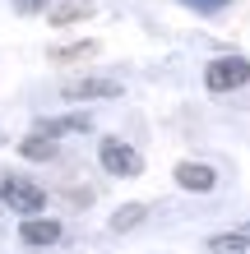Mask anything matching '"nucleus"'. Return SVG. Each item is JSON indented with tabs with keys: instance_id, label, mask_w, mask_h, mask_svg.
<instances>
[{
	"instance_id": "9b49d317",
	"label": "nucleus",
	"mask_w": 250,
	"mask_h": 254,
	"mask_svg": "<svg viewBox=\"0 0 250 254\" xmlns=\"http://www.w3.org/2000/svg\"><path fill=\"white\" fill-rule=\"evenodd\" d=\"M93 14V5H83V0H75V5H61V9H51V23H79Z\"/></svg>"
},
{
	"instance_id": "0eeeda50",
	"label": "nucleus",
	"mask_w": 250,
	"mask_h": 254,
	"mask_svg": "<svg viewBox=\"0 0 250 254\" xmlns=\"http://www.w3.org/2000/svg\"><path fill=\"white\" fill-rule=\"evenodd\" d=\"M19 153H23L28 162H51V157H56V139L37 129V134H28V139L19 143Z\"/></svg>"
},
{
	"instance_id": "4468645a",
	"label": "nucleus",
	"mask_w": 250,
	"mask_h": 254,
	"mask_svg": "<svg viewBox=\"0 0 250 254\" xmlns=\"http://www.w3.org/2000/svg\"><path fill=\"white\" fill-rule=\"evenodd\" d=\"M42 5H47V0H14V9H19V14H37Z\"/></svg>"
},
{
	"instance_id": "9d476101",
	"label": "nucleus",
	"mask_w": 250,
	"mask_h": 254,
	"mask_svg": "<svg viewBox=\"0 0 250 254\" xmlns=\"http://www.w3.org/2000/svg\"><path fill=\"white\" fill-rule=\"evenodd\" d=\"M88 56H97V42H79V47H56L51 51V61H88Z\"/></svg>"
},
{
	"instance_id": "f257e3e1",
	"label": "nucleus",
	"mask_w": 250,
	"mask_h": 254,
	"mask_svg": "<svg viewBox=\"0 0 250 254\" xmlns=\"http://www.w3.org/2000/svg\"><path fill=\"white\" fill-rule=\"evenodd\" d=\"M204 83H209V93H232V88L250 83V61H241V56H218L204 69Z\"/></svg>"
},
{
	"instance_id": "6e6552de",
	"label": "nucleus",
	"mask_w": 250,
	"mask_h": 254,
	"mask_svg": "<svg viewBox=\"0 0 250 254\" xmlns=\"http://www.w3.org/2000/svg\"><path fill=\"white\" fill-rule=\"evenodd\" d=\"M213 254H250V236L246 231H227V236H213L209 241Z\"/></svg>"
},
{
	"instance_id": "423d86ee",
	"label": "nucleus",
	"mask_w": 250,
	"mask_h": 254,
	"mask_svg": "<svg viewBox=\"0 0 250 254\" xmlns=\"http://www.w3.org/2000/svg\"><path fill=\"white\" fill-rule=\"evenodd\" d=\"M116 93H121V83H116V79H75V83H65V97H75V102L116 97Z\"/></svg>"
},
{
	"instance_id": "7ed1b4c3",
	"label": "nucleus",
	"mask_w": 250,
	"mask_h": 254,
	"mask_svg": "<svg viewBox=\"0 0 250 254\" xmlns=\"http://www.w3.org/2000/svg\"><path fill=\"white\" fill-rule=\"evenodd\" d=\"M0 199H5L14 213H23V217H33L42 203H47V194H42L33 181H19V176H9L5 185H0Z\"/></svg>"
},
{
	"instance_id": "ddd939ff",
	"label": "nucleus",
	"mask_w": 250,
	"mask_h": 254,
	"mask_svg": "<svg viewBox=\"0 0 250 254\" xmlns=\"http://www.w3.org/2000/svg\"><path fill=\"white\" fill-rule=\"evenodd\" d=\"M181 5H190V9H199V14H213V9H223L227 0H181Z\"/></svg>"
},
{
	"instance_id": "f8f14e48",
	"label": "nucleus",
	"mask_w": 250,
	"mask_h": 254,
	"mask_svg": "<svg viewBox=\"0 0 250 254\" xmlns=\"http://www.w3.org/2000/svg\"><path fill=\"white\" fill-rule=\"evenodd\" d=\"M79 129H88L83 116H65V121H47V125H42V134H51V139H56V134H79Z\"/></svg>"
},
{
	"instance_id": "20e7f679",
	"label": "nucleus",
	"mask_w": 250,
	"mask_h": 254,
	"mask_svg": "<svg viewBox=\"0 0 250 254\" xmlns=\"http://www.w3.org/2000/svg\"><path fill=\"white\" fill-rule=\"evenodd\" d=\"M176 185L195 190V194H209L218 185V176H213V167H204V162H181V167H176Z\"/></svg>"
},
{
	"instance_id": "39448f33",
	"label": "nucleus",
	"mask_w": 250,
	"mask_h": 254,
	"mask_svg": "<svg viewBox=\"0 0 250 254\" xmlns=\"http://www.w3.org/2000/svg\"><path fill=\"white\" fill-rule=\"evenodd\" d=\"M19 241H23V245H56V241H61V222L33 213V217L19 227Z\"/></svg>"
},
{
	"instance_id": "1a4fd4ad",
	"label": "nucleus",
	"mask_w": 250,
	"mask_h": 254,
	"mask_svg": "<svg viewBox=\"0 0 250 254\" xmlns=\"http://www.w3.org/2000/svg\"><path fill=\"white\" fill-rule=\"evenodd\" d=\"M144 213H149L144 203H125V208H116V213H111V231H130V227H139Z\"/></svg>"
},
{
	"instance_id": "f03ea898",
	"label": "nucleus",
	"mask_w": 250,
	"mask_h": 254,
	"mask_svg": "<svg viewBox=\"0 0 250 254\" xmlns=\"http://www.w3.org/2000/svg\"><path fill=\"white\" fill-rule=\"evenodd\" d=\"M97 157H102V167H107L111 176H125V181L144 171V157H139L130 143H121V139H102V153H97Z\"/></svg>"
}]
</instances>
